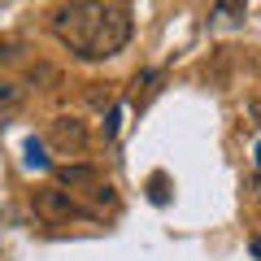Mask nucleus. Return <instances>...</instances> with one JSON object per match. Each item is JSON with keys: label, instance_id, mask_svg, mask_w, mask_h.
<instances>
[{"label": "nucleus", "instance_id": "obj_8", "mask_svg": "<svg viewBox=\"0 0 261 261\" xmlns=\"http://www.w3.org/2000/svg\"><path fill=\"white\" fill-rule=\"evenodd\" d=\"M27 166H39V170L48 166V157H44V144H39V140H31V144H27Z\"/></svg>", "mask_w": 261, "mask_h": 261}, {"label": "nucleus", "instance_id": "obj_12", "mask_svg": "<svg viewBox=\"0 0 261 261\" xmlns=\"http://www.w3.org/2000/svg\"><path fill=\"white\" fill-rule=\"evenodd\" d=\"M248 118H252V126H261V100H248Z\"/></svg>", "mask_w": 261, "mask_h": 261}, {"label": "nucleus", "instance_id": "obj_10", "mask_svg": "<svg viewBox=\"0 0 261 261\" xmlns=\"http://www.w3.org/2000/svg\"><path fill=\"white\" fill-rule=\"evenodd\" d=\"M87 100H92V105H109V92H100V83H92V92H87Z\"/></svg>", "mask_w": 261, "mask_h": 261}, {"label": "nucleus", "instance_id": "obj_11", "mask_svg": "<svg viewBox=\"0 0 261 261\" xmlns=\"http://www.w3.org/2000/svg\"><path fill=\"white\" fill-rule=\"evenodd\" d=\"M13 57H18V44H13V39H5V44H0V61H13Z\"/></svg>", "mask_w": 261, "mask_h": 261}, {"label": "nucleus", "instance_id": "obj_7", "mask_svg": "<svg viewBox=\"0 0 261 261\" xmlns=\"http://www.w3.org/2000/svg\"><path fill=\"white\" fill-rule=\"evenodd\" d=\"M22 96H27V92H22L18 83H9V79H0V113L18 109V105H22Z\"/></svg>", "mask_w": 261, "mask_h": 261}, {"label": "nucleus", "instance_id": "obj_4", "mask_svg": "<svg viewBox=\"0 0 261 261\" xmlns=\"http://www.w3.org/2000/svg\"><path fill=\"white\" fill-rule=\"evenodd\" d=\"M161 83H166V70H140V74L130 79V105L144 109V105L161 92Z\"/></svg>", "mask_w": 261, "mask_h": 261}, {"label": "nucleus", "instance_id": "obj_5", "mask_svg": "<svg viewBox=\"0 0 261 261\" xmlns=\"http://www.w3.org/2000/svg\"><path fill=\"white\" fill-rule=\"evenodd\" d=\"M57 178H61L65 187H96V170L92 166H61Z\"/></svg>", "mask_w": 261, "mask_h": 261}, {"label": "nucleus", "instance_id": "obj_9", "mask_svg": "<svg viewBox=\"0 0 261 261\" xmlns=\"http://www.w3.org/2000/svg\"><path fill=\"white\" fill-rule=\"evenodd\" d=\"M148 187H152V192H148L152 200H157V205H166V196H170V192H166V174H152V183H148Z\"/></svg>", "mask_w": 261, "mask_h": 261}, {"label": "nucleus", "instance_id": "obj_1", "mask_svg": "<svg viewBox=\"0 0 261 261\" xmlns=\"http://www.w3.org/2000/svg\"><path fill=\"white\" fill-rule=\"evenodd\" d=\"M53 35L83 61H109L130 44V13L113 0H70L53 13Z\"/></svg>", "mask_w": 261, "mask_h": 261}, {"label": "nucleus", "instance_id": "obj_13", "mask_svg": "<svg viewBox=\"0 0 261 261\" xmlns=\"http://www.w3.org/2000/svg\"><path fill=\"white\" fill-rule=\"evenodd\" d=\"M248 252H252V257L261 261V235H252V240H248Z\"/></svg>", "mask_w": 261, "mask_h": 261}, {"label": "nucleus", "instance_id": "obj_14", "mask_svg": "<svg viewBox=\"0 0 261 261\" xmlns=\"http://www.w3.org/2000/svg\"><path fill=\"white\" fill-rule=\"evenodd\" d=\"M257 166H261V144H257Z\"/></svg>", "mask_w": 261, "mask_h": 261}, {"label": "nucleus", "instance_id": "obj_3", "mask_svg": "<svg viewBox=\"0 0 261 261\" xmlns=\"http://www.w3.org/2000/svg\"><path fill=\"white\" fill-rule=\"evenodd\" d=\"M35 209H39V214H48V218H87L83 209H79L65 192H57V187H44V192H35Z\"/></svg>", "mask_w": 261, "mask_h": 261}, {"label": "nucleus", "instance_id": "obj_2", "mask_svg": "<svg viewBox=\"0 0 261 261\" xmlns=\"http://www.w3.org/2000/svg\"><path fill=\"white\" fill-rule=\"evenodd\" d=\"M48 144L57 152H83L87 148V126L79 118H53L48 122Z\"/></svg>", "mask_w": 261, "mask_h": 261}, {"label": "nucleus", "instance_id": "obj_6", "mask_svg": "<svg viewBox=\"0 0 261 261\" xmlns=\"http://www.w3.org/2000/svg\"><path fill=\"white\" fill-rule=\"evenodd\" d=\"M244 9H248V0H214L209 22H235V18H244Z\"/></svg>", "mask_w": 261, "mask_h": 261}]
</instances>
